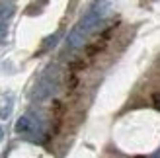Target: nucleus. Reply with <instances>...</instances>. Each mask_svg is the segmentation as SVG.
I'll return each instance as SVG.
<instances>
[{"label":"nucleus","mask_w":160,"mask_h":158,"mask_svg":"<svg viewBox=\"0 0 160 158\" xmlns=\"http://www.w3.org/2000/svg\"><path fill=\"white\" fill-rule=\"evenodd\" d=\"M16 131L22 133V135H33L37 131V123H35V119H31L29 115H23L22 119L16 123Z\"/></svg>","instance_id":"2"},{"label":"nucleus","mask_w":160,"mask_h":158,"mask_svg":"<svg viewBox=\"0 0 160 158\" xmlns=\"http://www.w3.org/2000/svg\"><path fill=\"white\" fill-rule=\"evenodd\" d=\"M55 88H57V80H53L49 74H43V78L39 80V84L35 86V90H33V100L49 98L51 94L55 92Z\"/></svg>","instance_id":"1"},{"label":"nucleus","mask_w":160,"mask_h":158,"mask_svg":"<svg viewBox=\"0 0 160 158\" xmlns=\"http://www.w3.org/2000/svg\"><path fill=\"white\" fill-rule=\"evenodd\" d=\"M0 139H2V129H0Z\"/></svg>","instance_id":"4"},{"label":"nucleus","mask_w":160,"mask_h":158,"mask_svg":"<svg viewBox=\"0 0 160 158\" xmlns=\"http://www.w3.org/2000/svg\"><path fill=\"white\" fill-rule=\"evenodd\" d=\"M12 107H14V98L6 96L2 100V106H0V119H8L10 113H12Z\"/></svg>","instance_id":"3"}]
</instances>
